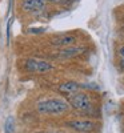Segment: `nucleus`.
<instances>
[{"instance_id": "nucleus-10", "label": "nucleus", "mask_w": 124, "mask_h": 133, "mask_svg": "<svg viewBox=\"0 0 124 133\" xmlns=\"http://www.w3.org/2000/svg\"><path fill=\"white\" fill-rule=\"evenodd\" d=\"M117 56H119L120 59H124V45L117 49Z\"/></svg>"}, {"instance_id": "nucleus-6", "label": "nucleus", "mask_w": 124, "mask_h": 133, "mask_svg": "<svg viewBox=\"0 0 124 133\" xmlns=\"http://www.w3.org/2000/svg\"><path fill=\"white\" fill-rule=\"evenodd\" d=\"M83 88V84L77 83V81H65V83H61L59 85V92L65 95V96H72L77 92H80V89Z\"/></svg>"}, {"instance_id": "nucleus-4", "label": "nucleus", "mask_w": 124, "mask_h": 133, "mask_svg": "<svg viewBox=\"0 0 124 133\" xmlns=\"http://www.w3.org/2000/svg\"><path fill=\"white\" fill-rule=\"evenodd\" d=\"M65 125L70 129L75 132H80V133H89L92 132L96 127V124L92 120H82V118H76V120H70L67 121Z\"/></svg>"}, {"instance_id": "nucleus-2", "label": "nucleus", "mask_w": 124, "mask_h": 133, "mask_svg": "<svg viewBox=\"0 0 124 133\" xmlns=\"http://www.w3.org/2000/svg\"><path fill=\"white\" fill-rule=\"evenodd\" d=\"M68 104L72 108H75L76 110H80V112H89L94 108L92 100L87 92H77V93L70 96Z\"/></svg>"}, {"instance_id": "nucleus-3", "label": "nucleus", "mask_w": 124, "mask_h": 133, "mask_svg": "<svg viewBox=\"0 0 124 133\" xmlns=\"http://www.w3.org/2000/svg\"><path fill=\"white\" fill-rule=\"evenodd\" d=\"M24 68L31 72V73H47L53 71L55 66L46 61V60H40V59H28L24 63Z\"/></svg>"}, {"instance_id": "nucleus-1", "label": "nucleus", "mask_w": 124, "mask_h": 133, "mask_svg": "<svg viewBox=\"0 0 124 133\" xmlns=\"http://www.w3.org/2000/svg\"><path fill=\"white\" fill-rule=\"evenodd\" d=\"M36 109L40 115L59 116V115L68 112L70 104L60 97H48V98L40 100L36 104Z\"/></svg>"}, {"instance_id": "nucleus-11", "label": "nucleus", "mask_w": 124, "mask_h": 133, "mask_svg": "<svg viewBox=\"0 0 124 133\" xmlns=\"http://www.w3.org/2000/svg\"><path fill=\"white\" fill-rule=\"evenodd\" d=\"M43 2H53L55 3V2H59V0H43Z\"/></svg>"}, {"instance_id": "nucleus-12", "label": "nucleus", "mask_w": 124, "mask_h": 133, "mask_svg": "<svg viewBox=\"0 0 124 133\" xmlns=\"http://www.w3.org/2000/svg\"><path fill=\"white\" fill-rule=\"evenodd\" d=\"M44 133H60V132H44Z\"/></svg>"}, {"instance_id": "nucleus-5", "label": "nucleus", "mask_w": 124, "mask_h": 133, "mask_svg": "<svg viewBox=\"0 0 124 133\" xmlns=\"http://www.w3.org/2000/svg\"><path fill=\"white\" fill-rule=\"evenodd\" d=\"M84 51H85L84 47L71 45V47L61 48L58 53L55 55V57L59 59V60H68V59H72V57H76V56H79V55H82Z\"/></svg>"}, {"instance_id": "nucleus-8", "label": "nucleus", "mask_w": 124, "mask_h": 133, "mask_svg": "<svg viewBox=\"0 0 124 133\" xmlns=\"http://www.w3.org/2000/svg\"><path fill=\"white\" fill-rule=\"evenodd\" d=\"M75 41H76V37H75L73 35H68V33H65V35H60V36H58V37H55L51 43L53 44V45L65 48V47L73 45Z\"/></svg>"}, {"instance_id": "nucleus-9", "label": "nucleus", "mask_w": 124, "mask_h": 133, "mask_svg": "<svg viewBox=\"0 0 124 133\" xmlns=\"http://www.w3.org/2000/svg\"><path fill=\"white\" fill-rule=\"evenodd\" d=\"M4 133H15V121L14 117H7L5 125H4Z\"/></svg>"}, {"instance_id": "nucleus-7", "label": "nucleus", "mask_w": 124, "mask_h": 133, "mask_svg": "<svg viewBox=\"0 0 124 133\" xmlns=\"http://www.w3.org/2000/svg\"><path fill=\"white\" fill-rule=\"evenodd\" d=\"M21 8L26 12H39L43 8H46V2H43V0H23Z\"/></svg>"}]
</instances>
